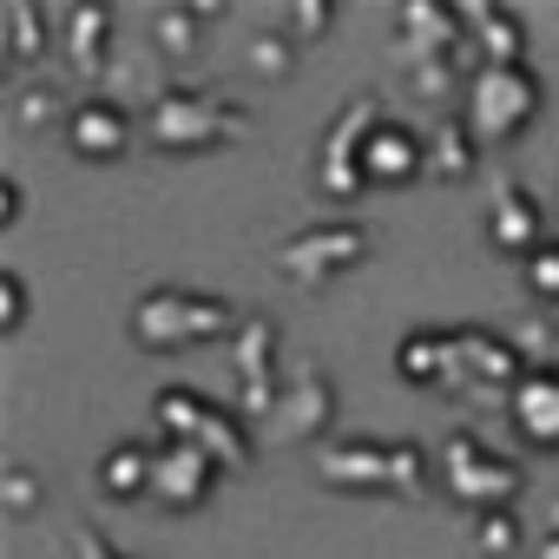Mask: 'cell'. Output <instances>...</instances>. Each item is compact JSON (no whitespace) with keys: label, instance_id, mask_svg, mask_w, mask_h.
<instances>
[{"label":"cell","instance_id":"1","mask_svg":"<svg viewBox=\"0 0 559 559\" xmlns=\"http://www.w3.org/2000/svg\"><path fill=\"white\" fill-rule=\"evenodd\" d=\"M402 67L415 80L421 99H435L441 112H461L467 106V86L480 73V53L467 40V14H461V0H402Z\"/></svg>","mask_w":559,"mask_h":559},{"label":"cell","instance_id":"2","mask_svg":"<svg viewBox=\"0 0 559 559\" xmlns=\"http://www.w3.org/2000/svg\"><path fill=\"white\" fill-rule=\"evenodd\" d=\"M257 132V112L243 99H224V93H198V86H171L145 119H139V139L165 158H198V152H224V145H243Z\"/></svg>","mask_w":559,"mask_h":559},{"label":"cell","instance_id":"3","mask_svg":"<svg viewBox=\"0 0 559 559\" xmlns=\"http://www.w3.org/2000/svg\"><path fill=\"white\" fill-rule=\"evenodd\" d=\"M317 480L336 493H428L441 480V461L421 441H323L317 448Z\"/></svg>","mask_w":559,"mask_h":559},{"label":"cell","instance_id":"4","mask_svg":"<svg viewBox=\"0 0 559 559\" xmlns=\"http://www.w3.org/2000/svg\"><path fill=\"white\" fill-rule=\"evenodd\" d=\"M237 304L230 297H211V290H178V284H165V290H145L139 304H132V343L139 349H204V343H217V336H237Z\"/></svg>","mask_w":559,"mask_h":559},{"label":"cell","instance_id":"5","mask_svg":"<svg viewBox=\"0 0 559 559\" xmlns=\"http://www.w3.org/2000/svg\"><path fill=\"white\" fill-rule=\"evenodd\" d=\"M152 415H158V428L171 435V441H191V448H204L224 474H243L250 467V454H257V435H250V421L237 415V408H224V402H211V395H198V389H158L152 395Z\"/></svg>","mask_w":559,"mask_h":559},{"label":"cell","instance_id":"6","mask_svg":"<svg viewBox=\"0 0 559 559\" xmlns=\"http://www.w3.org/2000/svg\"><path fill=\"white\" fill-rule=\"evenodd\" d=\"M435 461H441V487H448L467 513H493V507H513V500L526 493V467H520L513 454L487 448L474 428H448L441 448H435Z\"/></svg>","mask_w":559,"mask_h":559},{"label":"cell","instance_id":"7","mask_svg":"<svg viewBox=\"0 0 559 559\" xmlns=\"http://www.w3.org/2000/svg\"><path fill=\"white\" fill-rule=\"evenodd\" d=\"M461 112H467L480 152H500V145H513L539 119V73L533 67H480Z\"/></svg>","mask_w":559,"mask_h":559},{"label":"cell","instance_id":"8","mask_svg":"<svg viewBox=\"0 0 559 559\" xmlns=\"http://www.w3.org/2000/svg\"><path fill=\"white\" fill-rule=\"evenodd\" d=\"M382 119H389V112H382L376 93L343 99V112L330 119V132H323V145H317V191H323L330 204H356V198L369 191L362 158H369V139H376Z\"/></svg>","mask_w":559,"mask_h":559},{"label":"cell","instance_id":"9","mask_svg":"<svg viewBox=\"0 0 559 559\" xmlns=\"http://www.w3.org/2000/svg\"><path fill=\"white\" fill-rule=\"evenodd\" d=\"M369 250H376L369 224L323 217V224H310V230L276 243V270H284L297 290H323V284H336V276H349L356 263H369Z\"/></svg>","mask_w":559,"mask_h":559},{"label":"cell","instance_id":"10","mask_svg":"<svg viewBox=\"0 0 559 559\" xmlns=\"http://www.w3.org/2000/svg\"><path fill=\"white\" fill-rule=\"evenodd\" d=\"M230 369H237V415L243 421H270L284 402V362H276V323L270 317H243L230 336Z\"/></svg>","mask_w":559,"mask_h":559},{"label":"cell","instance_id":"11","mask_svg":"<svg viewBox=\"0 0 559 559\" xmlns=\"http://www.w3.org/2000/svg\"><path fill=\"white\" fill-rule=\"evenodd\" d=\"M330 421H336V382H330L317 362H297V369L284 376V402H276V415L263 421V441L304 448V441H317Z\"/></svg>","mask_w":559,"mask_h":559},{"label":"cell","instance_id":"12","mask_svg":"<svg viewBox=\"0 0 559 559\" xmlns=\"http://www.w3.org/2000/svg\"><path fill=\"white\" fill-rule=\"evenodd\" d=\"M487 243L500 257H520V263L533 250H546V211H539V198L513 171H493L487 178Z\"/></svg>","mask_w":559,"mask_h":559},{"label":"cell","instance_id":"13","mask_svg":"<svg viewBox=\"0 0 559 559\" xmlns=\"http://www.w3.org/2000/svg\"><path fill=\"white\" fill-rule=\"evenodd\" d=\"M217 487H224V467H217L204 448L165 441L158 461H152V493H145V500H158L165 513H198V507H211Z\"/></svg>","mask_w":559,"mask_h":559},{"label":"cell","instance_id":"14","mask_svg":"<svg viewBox=\"0 0 559 559\" xmlns=\"http://www.w3.org/2000/svg\"><path fill=\"white\" fill-rule=\"evenodd\" d=\"M53 27H60V53H67V67L80 73V80H99L106 86V73H112V27H119V14L106 8V0H67V8H53Z\"/></svg>","mask_w":559,"mask_h":559},{"label":"cell","instance_id":"15","mask_svg":"<svg viewBox=\"0 0 559 559\" xmlns=\"http://www.w3.org/2000/svg\"><path fill=\"white\" fill-rule=\"evenodd\" d=\"M132 139H139L132 106H119V99H106V93L73 99V112H67V145H73V158L106 165V158H126Z\"/></svg>","mask_w":559,"mask_h":559},{"label":"cell","instance_id":"16","mask_svg":"<svg viewBox=\"0 0 559 559\" xmlns=\"http://www.w3.org/2000/svg\"><path fill=\"white\" fill-rule=\"evenodd\" d=\"M507 421H513L520 448L559 454V362H539L507 389Z\"/></svg>","mask_w":559,"mask_h":559},{"label":"cell","instance_id":"17","mask_svg":"<svg viewBox=\"0 0 559 559\" xmlns=\"http://www.w3.org/2000/svg\"><path fill=\"white\" fill-rule=\"evenodd\" d=\"M454 369H461V389H513L526 376V356L513 349L507 330H487V323H467L454 330Z\"/></svg>","mask_w":559,"mask_h":559},{"label":"cell","instance_id":"18","mask_svg":"<svg viewBox=\"0 0 559 559\" xmlns=\"http://www.w3.org/2000/svg\"><path fill=\"white\" fill-rule=\"evenodd\" d=\"M461 14H467V40L480 67H526V21L507 0H461Z\"/></svg>","mask_w":559,"mask_h":559},{"label":"cell","instance_id":"19","mask_svg":"<svg viewBox=\"0 0 559 559\" xmlns=\"http://www.w3.org/2000/svg\"><path fill=\"white\" fill-rule=\"evenodd\" d=\"M369 185H415L428 171V139L402 119H382L376 139H369V158H362Z\"/></svg>","mask_w":559,"mask_h":559},{"label":"cell","instance_id":"20","mask_svg":"<svg viewBox=\"0 0 559 559\" xmlns=\"http://www.w3.org/2000/svg\"><path fill=\"white\" fill-rule=\"evenodd\" d=\"M395 376L415 389H461L454 369V330H408L395 343Z\"/></svg>","mask_w":559,"mask_h":559},{"label":"cell","instance_id":"21","mask_svg":"<svg viewBox=\"0 0 559 559\" xmlns=\"http://www.w3.org/2000/svg\"><path fill=\"white\" fill-rule=\"evenodd\" d=\"M158 60H165L158 47H119V53H112V73H106V86H99V93H106V99H119V106H145V112H152V106L171 93Z\"/></svg>","mask_w":559,"mask_h":559},{"label":"cell","instance_id":"22","mask_svg":"<svg viewBox=\"0 0 559 559\" xmlns=\"http://www.w3.org/2000/svg\"><path fill=\"white\" fill-rule=\"evenodd\" d=\"M211 21H224L217 0H165V8H152V47L165 60H191Z\"/></svg>","mask_w":559,"mask_h":559},{"label":"cell","instance_id":"23","mask_svg":"<svg viewBox=\"0 0 559 559\" xmlns=\"http://www.w3.org/2000/svg\"><path fill=\"white\" fill-rule=\"evenodd\" d=\"M0 47H8L0 67H34L53 47V8H40V0H8V8H0Z\"/></svg>","mask_w":559,"mask_h":559},{"label":"cell","instance_id":"24","mask_svg":"<svg viewBox=\"0 0 559 559\" xmlns=\"http://www.w3.org/2000/svg\"><path fill=\"white\" fill-rule=\"evenodd\" d=\"M474 165H480V139H474L467 112H441L428 132V171L441 185H461V178H474Z\"/></svg>","mask_w":559,"mask_h":559},{"label":"cell","instance_id":"25","mask_svg":"<svg viewBox=\"0 0 559 559\" xmlns=\"http://www.w3.org/2000/svg\"><path fill=\"white\" fill-rule=\"evenodd\" d=\"M152 461H158V448H145V441L106 448V454H99V493H112V500H145V493H152Z\"/></svg>","mask_w":559,"mask_h":559},{"label":"cell","instance_id":"26","mask_svg":"<svg viewBox=\"0 0 559 559\" xmlns=\"http://www.w3.org/2000/svg\"><path fill=\"white\" fill-rule=\"evenodd\" d=\"M467 539H474V552H480V559H507V552H520L526 526H520V513H513V507H493V513H474Z\"/></svg>","mask_w":559,"mask_h":559},{"label":"cell","instance_id":"27","mask_svg":"<svg viewBox=\"0 0 559 559\" xmlns=\"http://www.w3.org/2000/svg\"><path fill=\"white\" fill-rule=\"evenodd\" d=\"M507 336H513V349L526 356V369H539V362H559V317H552V310H533V317H520Z\"/></svg>","mask_w":559,"mask_h":559},{"label":"cell","instance_id":"28","mask_svg":"<svg viewBox=\"0 0 559 559\" xmlns=\"http://www.w3.org/2000/svg\"><path fill=\"white\" fill-rule=\"evenodd\" d=\"M250 73H257V80H290V73H297V40H290L284 27H276V34H257V40H250Z\"/></svg>","mask_w":559,"mask_h":559},{"label":"cell","instance_id":"29","mask_svg":"<svg viewBox=\"0 0 559 559\" xmlns=\"http://www.w3.org/2000/svg\"><path fill=\"white\" fill-rule=\"evenodd\" d=\"M0 507H8V520H27L40 507V474L27 461H8L0 467Z\"/></svg>","mask_w":559,"mask_h":559},{"label":"cell","instance_id":"30","mask_svg":"<svg viewBox=\"0 0 559 559\" xmlns=\"http://www.w3.org/2000/svg\"><path fill=\"white\" fill-rule=\"evenodd\" d=\"M520 276H526V297H533L539 310H559V237H552L546 250H533Z\"/></svg>","mask_w":559,"mask_h":559},{"label":"cell","instance_id":"31","mask_svg":"<svg viewBox=\"0 0 559 559\" xmlns=\"http://www.w3.org/2000/svg\"><path fill=\"white\" fill-rule=\"evenodd\" d=\"M336 27V0H290L284 8V34L304 47V40H323Z\"/></svg>","mask_w":559,"mask_h":559},{"label":"cell","instance_id":"32","mask_svg":"<svg viewBox=\"0 0 559 559\" xmlns=\"http://www.w3.org/2000/svg\"><path fill=\"white\" fill-rule=\"evenodd\" d=\"M27 323V284H21V270H0V330H21Z\"/></svg>","mask_w":559,"mask_h":559},{"label":"cell","instance_id":"33","mask_svg":"<svg viewBox=\"0 0 559 559\" xmlns=\"http://www.w3.org/2000/svg\"><path fill=\"white\" fill-rule=\"evenodd\" d=\"M73 559H132V552H119L93 520H73Z\"/></svg>","mask_w":559,"mask_h":559},{"label":"cell","instance_id":"34","mask_svg":"<svg viewBox=\"0 0 559 559\" xmlns=\"http://www.w3.org/2000/svg\"><path fill=\"white\" fill-rule=\"evenodd\" d=\"M53 112H60V93H53V86H27V93H21V106H14V119H21V126H47Z\"/></svg>","mask_w":559,"mask_h":559},{"label":"cell","instance_id":"35","mask_svg":"<svg viewBox=\"0 0 559 559\" xmlns=\"http://www.w3.org/2000/svg\"><path fill=\"white\" fill-rule=\"evenodd\" d=\"M21 211H27V198H21V178H0V230H8V224H21Z\"/></svg>","mask_w":559,"mask_h":559},{"label":"cell","instance_id":"36","mask_svg":"<svg viewBox=\"0 0 559 559\" xmlns=\"http://www.w3.org/2000/svg\"><path fill=\"white\" fill-rule=\"evenodd\" d=\"M533 559H559V533H546V539L533 546Z\"/></svg>","mask_w":559,"mask_h":559},{"label":"cell","instance_id":"37","mask_svg":"<svg viewBox=\"0 0 559 559\" xmlns=\"http://www.w3.org/2000/svg\"><path fill=\"white\" fill-rule=\"evenodd\" d=\"M546 533H559V493H552V507H546Z\"/></svg>","mask_w":559,"mask_h":559}]
</instances>
